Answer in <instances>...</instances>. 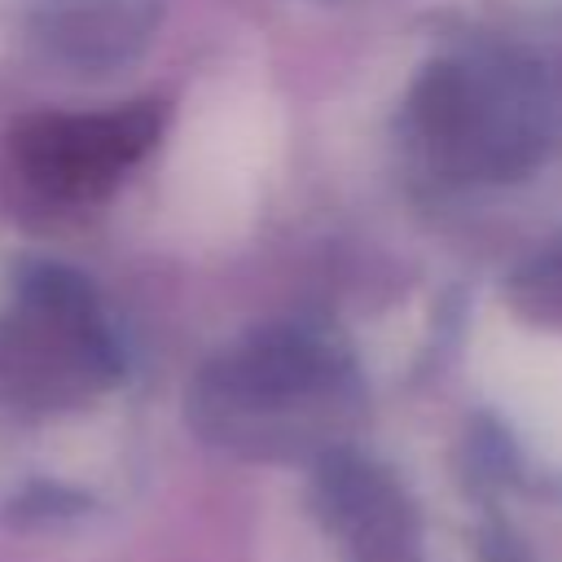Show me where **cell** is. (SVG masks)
I'll return each instance as SVG.
<instances>
[{
	"label": "cell",
	"mask_w": 562,
	"mask_h": 562,
	"mask_svg": "<svg viewBox=\"0 0 562 562\" xmlns=\"http://www.w3.org/2000/svg\"><path fill=\"white\" fill-rule=\"evenodd\" d=\"M404 127L417 158L443 180H518L549 145V97L518 57L452 53L413 83Z\"/></svg>",
	"instance_id": "cell-1"
},
{
	"label": "cell",
	"mask_w": 562,
	"mask_h": 562,
	"mask_svg": "<svg viewBox=\"0 0 562 562\" xmlns=\"http://www.w3.org/2000/svg\"><path fill=\"white\" fill-rule=\"evenodd\" d=\"M509 299L527 321L540 325H558L562 329V250L536 255L527 259L514 277H509Z\"/></svg>",
	"instance_id": "cell-2"
}]
</instances>
